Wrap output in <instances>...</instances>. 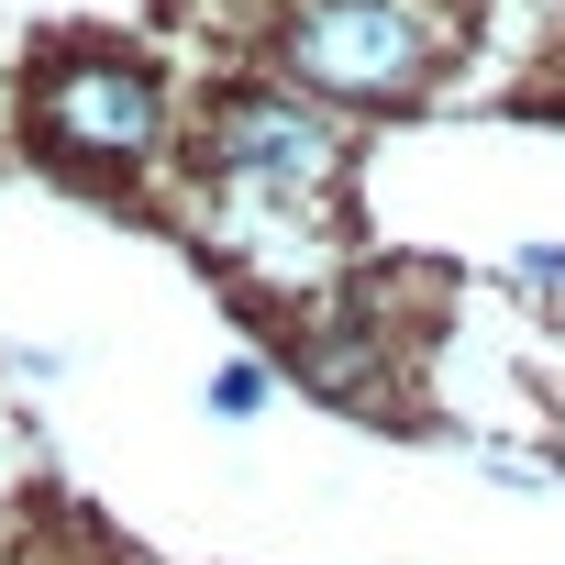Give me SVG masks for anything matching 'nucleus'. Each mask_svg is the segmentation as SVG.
<instances>
[{"label":"nucleus","instance_id":"obj_1","mask_svg":"<svg viewBox=\"0 0 565 565\" xmlns=\"http://www.w3.org/2000/svg\"><path fill=\"white\" fill-rule=\"evenodd\" d=\"M344 167H355L344 111L277 89V78H233L189 122V178H200V200L222 222V255L277 277V289H322L333 277L322 211L344 200Z\"/></svg>","mask_w":565,"mask_h":565},{"label":"nucleus","instance_id":"obj_2","mask_svg":"<svg viewBox=\"0 0 565 565\" xmlns=\"http://www.w3.org/2000/svg\"><path fill=\"white\" fill-rule=\"evenodd\" d=\"M455 67V23L433 0H277L266 12V78L322 111H411Z\"/></svg>","mask_w":565,"mask_h":565},{"label":"nucleus","instance_id":"obj_3","mask_svg":"<svg viewBox=\"0 0 565 565\" xmlns=\"http://www.w3.org/2000/svg\"><path fill=\"white\" fill-rule=\"evenodd\" d=\"M23 134L45 145V167L67 178H156L167 145H178V100H167V67L145 45H111V34H78V45H45L34 78H23Z\"/></svg>","mask_w":565,"mask_h":565},{"label":"nucleus","instance_id":"obj_4","mask_svg":"<svg viewBox=\"0 0 565 565\" xmlns=\"http://www.w3.org/2000/svg\"><path fill=\"white\" fill-rule=\"evenodd\" d=\"M266 399H277V366H266V355H222V366L200 377V411H211V422H233V433H244Z\"/></svg>","mask_w":565,"mask_h":565},{"label":"nucleus","instance_id":"obj_5","mask_svg":"<svg viewBox=\"0 0 565 565\" xmlns=\"http://www.w3.org/2000/svg\"><path fill=\"white\" fill-rule=\"evenodd\" d=\"M510 277H521V289H543V300H565V233H532V244L510 255Z\"/></svg>","mask_w":565,"mask_h":565}]
</instances>
